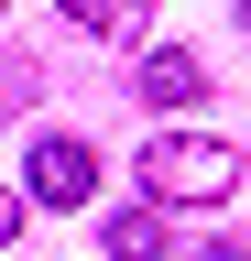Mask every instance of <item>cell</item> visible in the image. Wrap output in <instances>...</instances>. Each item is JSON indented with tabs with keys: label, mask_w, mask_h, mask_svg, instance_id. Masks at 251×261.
<instances>
[{
	"label": "cell",
	"mask_w": 251,
	"mask_h": 261,
	"mask_svg": "<svg viewBox=\"0 0 251 261\" xmlns=\"http://www.w3.org/2000/svg\"><path fill=\"white\" fill-rule=\"evenodd\" d=\"M164 250H175V228L153 218V196H142L131 218H109V261H164Z\"/></svg>",
	"instance_id": "5"
},
{
	"label": "cell",
	"mask_w": 251,
	"mask_h": 261,
	"mask_svg": "<svg viewBox=\"0 0 251 261\" xmlns=\"http://www.w3.org/2000/svg\"><path fill=\"white\" fill-rule=\"evenodd\" d=\"M66 22H87V33H109V44H131V33H153V0H55Z\"/></svg>",
	"instance_id": "4"
},
{
	"label": "cell",
	"mask_w": 251,
	"mask_h": 261,
	"mask_svg": "<svg viewBox=\"0 0 251 261\" xmlns=\"http://www.w3.org/2000/svg\"><path fill=\"white\" fill-rule=\"evenodd\" d=\"M22 196H33V207H87V196H99V152H87L77 130H44L33 163H22Z\"/></svg>",
	"instance_id": "2"
},
{
	"label": "cell",
	"mask_w": 251,
	"mask_h": 261,
	"mask_svg": "<svg viewBox=\"0 0 251 261\" xmlns=\"http://www.w3.org/2000/svg\"><path fill=\"white\" fill-rule=\"evenodd\" d=\"M131 87L153 98V109H197V98H208V65L186 55V44H153V55L131 65Z\"/></svg>",
	"instance_id": "3"
},
{
	"label": "cell",
	"mask_w": 251,
	"mask_h": 261,
	"mask_svg": "<svg viewBox=\"0 0 251 261\" xmlns=\"http://www.w3.org/2000/svg\"><path fill=\"white\" fill-rule=\"evenodd\" d=\"M230 185H240V142H218V130H153L142 142V196L153 207H218Z\"/></svg>",
	"instance_id": "1"
},
{
	"label": "cell",
	"mask_w": 251,
	"mask_h": 261,
	"mask_svg": "<svg viewBox=\"0 0 251 261\" xmlns=\"http://www.w3.org/2000/svg\"><path fill=\"white\" fill-rule=\"evenodd\" d=\"M208 261H251V228H218V240H208Z\"/></svg>",
	"instance_id": "6"
}]
</instances>
